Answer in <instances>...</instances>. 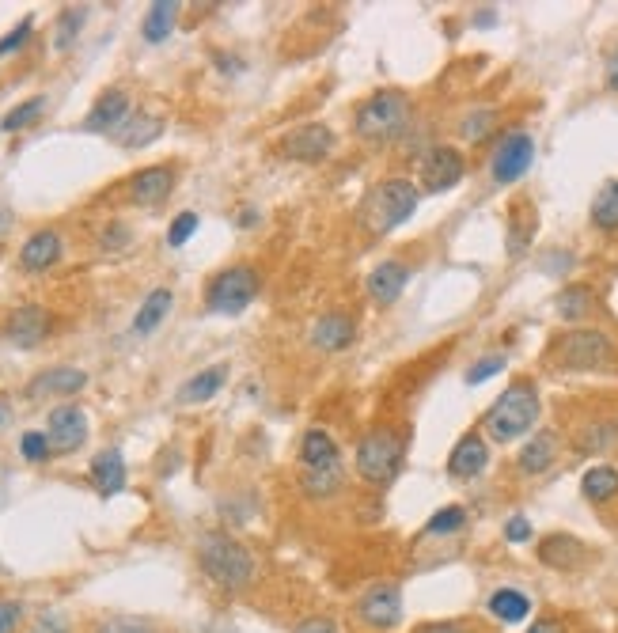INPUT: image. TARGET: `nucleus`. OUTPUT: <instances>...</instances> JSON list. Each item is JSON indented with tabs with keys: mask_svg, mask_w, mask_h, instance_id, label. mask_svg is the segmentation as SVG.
<instances>
[{
	"mask_svg": "<svg viewBox=\"0 0 618 633\" xmlns=\"http://www.w3.org/2000/svg\"><path fill=\"white\" fill-rule=\"evenodd\" d=\"M198 561H201V569L217 580L220 588H228V592L247 588L251 577H255V558H251V550L243 543H236L232 535H224V531H209V535L201 539Z\"/></svg>",
	"mask_w": 618,
	"mask_h": 633,
	"instance_id": "obj_1",
	"label": "nucleus"
},
{
	"mask_svg": "<svg viewBox=\"0 0 618 633\" xmlns=\"http://www.w3.org/2000/svg\"><path fill=\"white\" fill-rule=\"evenodd\" d=\"M418 209V186L410 179H383L380 186H372V194L361 205V224L376 236L395 232L399 224L414 217Z\"/></svg>",
	"mask_w": 618,
	"mask_h": 633,
	"instance_id": "obj_2",
	"label": "nucleus"
},
{
	"mask_svg": "<svg viewBox=\"0 0 618 633\" xmlns=\"http://www.w3.org/2000/svg\"><path fill=\"white\" fill-rule=\"evenodd\" d=\"M539 421V391L531 383H512L505 395L486 410V433L497 444H509L516 436L531 433V425Z\"/></svg>",
	"mask_w": 618,
	"mask_h": 633,
	"instance_id": "obj_3",
	"label": "nucleus"
},
{
	"mask_svg": "<svg viewBox=\"0 0 618 633\" xmlns=\"http://www.w3.org/2000/svg\"><path fill=\"white\" fill-rule=\"evenodd\" d=\"M402 455H406V440L395 429H372V433L361 436L353 463H357V474L368 486H383L399 474Z\"/></svg>",
	"mask_w": 618,
	"mask_h": 633,
	"instance_id": "obj_4",
	"label": "nucleus"
},
{
	"mask_svg": "<svg viewBox=\"0 0 618 633\" xmlns=\"http://www.w3.org/2000/svg\"><path fill=\"white\" fill-rule=\"evenodd\" d=\"M406 118H410V103H406L402 91L395 88L376 91V95L357 110V133H361L364 141H387V137H395V133L406 126Z\"/></svg>",
	"mask_w": 618,
	"mask_h": 633,
	"instance_id": "obj_5",
	"label": "nucleus"
},
{
	"mask_svg": "<svg viewBox=\"0 0 618 633\" xmlns=\"http://www.w3.org/2000/svg\"><path fill=\"white\" fill-rule=\"evenodd\" d=\"M615 345L603 330H569L554 342V364H562L569 372H596L611 361Z\"/></svg>",
	"mask_w": 618,
	"mask_h": 633,
	"instance_id": "obj_6",
	"label": "nucleus"
},
{
	"mask_svg": "<svg viewBox=\"0 0 618 633\" xmlns=\"http://www.w3.org/2000/svg\"><path fill=\"white\" fill-rule=\"evenodd\" d=\"M258 296V273L251 266H232V270L217 273L209 281L205 292V304L217 315H239V311L251 308V300Z\"/></svg>",
	"mask_w": 618,
	"mask_h": 633,
	"instance_id": "obj_7",
	"label": "nucleus"
},
{
	"mask_svg": "<svg viewBox=\"0 0 618 633\" xmlns=\"http://www.w3.org/2000/svg\"><path fill=\"white\" fill-rule=\"evenodd\" d=\"M531 163H535V141H531V133L512 129L509 137L497 145V152H493L490 175H493V182L512 186V182H520L524 175H528Z\"/></svg>",
	"mask_w": 618,
	"mask_h": 633,
	"instance_id": "obj_8",
	"label": "nucleus"
},
{
	"mask_svg": "<svg viewBox=\"0 0 618 633\" xmlns=\"http://www.w3.org/2000/svg\"><path fill=\"white\" fill-rule=\"evenodd\" d=\"M463 171H467V160H463V152L452 145H437L433 152L421 156V186H425L429 194H444V190L459 186V182H463Z\"/></svg>",
	"mask_w": 618,
	"mask_h": 633,
	"instance_id": "obj_9",
	"label": "nucleus"
},
{
	"mask_svg": "<svg viewBox=\"0 0 618 633\" xmlns=\"http://www.w3.org/2000/svg\"><path fill=\"white\" fill-rule=\"evenodd\" d=\"M357 615L368 630H395L402 622V592L399 584H372L357 603Z\"/></svg>",
	"mask_w": 618,
	"mask_h": 633,
	"instance_id": "obj_10",
	"label": "nucleus"
},
{
	"mask_svg": "<svg viewBox=\"0 0 618 633\" xmlns=\"http://www.w3.org/2000/svg\"><path fill=\"white\" fill-rule=\"evenodd\" d=\"M50 448L54 452H76L80 444H84V436H88V417L80 406H57L54 414H50Z\"/></svg>",
	"mask_w": 618,
	"mask_h": 633,
	"instance_id": "obj_11",
	"label": "nucleus"
},
{
	"mask_svg": "<svg viewBox=\"0 0 618 633\" xmlns=\"http://www.w3.org/2000/svg\"><path fill=\"white\" fill-rule=\"evenodd\" d=\"M334 148V133L327 126H300L285 137V156L296 163H319Z\"/></svg>",
	"mask_w": 618,
	"mask_h": 633,
	"instance_id": "obj_12",
	"label": "nucleus"
},
{
	"mask_svg": "<svg viewBox=\"0 0 618 633\" xmlns=\"http://www.w3.org/2000/svg\"><path fill=\"white\" fill-rule=\"evenodd\" d=\"M353 342H357V323L349 319L346 311H327L311 330V345L323 349V353H342Z\"/></svg>",
	"mask_w": 618,
	"mask_h": 633,
	"instance_id": "obj_13",
	"label": "nucleus"
},
{
	"mask_svg": "<svg viewBox=\"0 0 618 633\" xmlns=\"http://www.w3.org/2000/svg\"><path fill=\"white\" fill-rule=\"evenodd\" d=\"M486 467H490V448L478 433H467L448 455V474L452 478H478Z\"/></svg>",
	"mask_w": 618,
	"mask_h": 633,
	"instance_id": "obj_14",
	"label": "nucleus"
},
{
	"mask_svg": "<svg viewBox=\"0 0 618 633\" xmlns=\"http://www.w3.org/2000/svg\"><path fill=\"white\" fill-rule=\"evenodd\" d=\"M406 285H410V270L402 266V262H395V258H387V262H380L376 270L368 273V296L376 300V304H395L402 292H406Z\"/></svg>",
	"mask_w": 618,
	"mask_h": 633,
	"instance_id": "obj_15",
	"label": "nucleus"
},
{
	"mask_svg": "<svg viewBox=\"0 0 618 633\" xmlns=\"http://www.w3.org/2000/svg\"><path fill=\"white\" fill-rule=\"evenodd\" d=\"M129 114V95L118 88L103 91L99 99H95V107H91V114L84 118V129L88 133H107V129H122V122H126Z\"/></svg>",
	"mask_w": 618,
	"mask_h": 633,
	"instance_id": "obj_16",
	"label": "nucleus"
},
{
	"mask_svg": "<svg viewBox=\"0 0 618 633\" xmlns=\"http://www.w3.org/2000/svg\"><path fill=\"white\" fill-rule=\"evenodd\" d=\"M50 330V311L42 308H16L8 319V342L19 349H35Z\"/></svg>",
	"mask_w": 618,
	"mask_h": 633,
	"instance_id": "obj_17",
	"label": "nucleus"
},
{
	"mask_svg": "<svg viewBox=\"0 0 618 633\" xmlns=\"http://www.w3.org/2000/svg\"><path fill=\"white\" fill-rule=\"evenodd\" d=\"M175 186V171L171 167H145L129 179V194L137 205H160Z\"/></svg>",
	"mask_w": 618,
	"mask_h": 633,
	"instance_id": "obj_18",
	"label": "nucleus"
},
{
	"mask_svg": "<svg viewBox=\"0 0 618 633\" xmlns=\"http://www.w3.org/2000/svg\"><path fill=\"white\" fill-rule=\"evenodd\" d=\"M57 258H61V236H57L54 228H42V232H35L19 247V262H23V270L31 273L50 270Z\"/></svg>",
	"mask_w": 618,
	"mask_h": 633,
	"instance_id": "obj_19",
	"label": "nucleus"
},
{
	"mask_svg": "<svg viewBox=\"0 0 618 633\" xmlns=\"http://www.w3.org/2000/svg\"><path fill=\"white\" fill-rule=\"evenodd\" d=\"M91 482H95V489L103 497H114V493L126 489V459H122L118 448H107V452H99L91 459Z\"/></svg>",
	"mask_w": 618,
	"mask_h": 633,
	"instance_id": "obj_20",
	"label": "nucleus"
},
{
	"mask_svg": "<svg viewBox=\"0 0 618 633\" xmlns=\"http://www.w3.org/2000/svg\"><path fill=\"white\" fill-rule=\"evenodd\" d=\"M554 455H558V436L554 433H535L520 448V459H516V467L524 474H543L550 463H554Z\"/></svg>",
	"mask_w": 618,
	"mask_h": 633,
	"instance_id": "obj_21",
	"label": "nucleus"
},
{
	"mask_svg": "<svg viewBox=\"0 0 618 633\" xmlns=\"http://www.w3.org/2000/svg\"><path fill=\"white\" fill-rule=\"evenodd\" d=\"M84 383H88V376L80 368H50L27 391L31 395H76V391H84Z\"/></svg>",
	"mask_w": 618,
	"mask_h": 633,
	"instance_id": "obj_22",
	"label": "nucleus"
},
{
	"mask_svg": "<svg viewBox=\"0 0 618 633\" xmlns=\"http://www.w3.org/2000/svg\"><path fill=\"white\" fill-rule=\"evenodd\" d=\"M584 558V546L573 535H546L539 543V561L550 569H573Z\"/></svg>",
	"mask_w": 618,
	"mask_h": 633,
	"instance_id": "obj_23",
	"label": "nucleus"
},
{
	"mask_svg": "<svg viewBox=\"0 0 618 633\" xmlns=\"http://www.w3.org/2000/svg\"><path fill=\"white\" fill-rule=\"evenodd\" d=\"M490 615L505 626H516L531 615V599L520 592V588H497L490 596Z\"/></svg>",
	"mask_w": 618,
	"mask_h": 633,
	"instance_id": "obj_24",
	"label": "nucleus"
},
{
	"mask_svg": "<svg viewBox=\"0 0 618 633\" xmlns=\"http://www.w3.org/2000/svg\"><path fill=\"white\" fill-rule=\"evenodd\" d=\"M300 459L308 467H330V463H342V452H338V444L327 429H308L304 444H300Z\"/></svg>",
	"mask_w": 618,
	"mask_h": 633,
	"instance_id": "obj_25",
	"label": "nucleus"
},
{
	"mask_svg": "<svg viewBox=\"0 0 618 633\" xmlns=\"http://www.w3.org/2000/svg\"><path fill=\"white\" fill-rule=\"evenodd\" d=\"M171 304H175L171 289H152L148 292V300L141 304V311H137V319H133V330H137V334H152L156 326L164 323V315L171 311Z\"/></svg>",
	"mask_w": 618,
	"mask_h": 633,
	"instance_id": "obj_26",
	"label": "nucleus"
},
{
	"mask_svg": "<svg viewBox=\"0 0 618 633\" xmlns=\"http://www.w3.org/2000/svg\"><path fill=\"white\" fill-rule=\"evenodd\" d=\"M224 376H228V364H213V368L198 372V376L179 391V402H209V398L224 387Z\"/></svg>",
	"mask_w": 618,
	"mask_h": 633,
	"instance_id": "obj_27",
	"label": "nucleus"
},
{
	"mask_svg": "<svg viewBox=\"0 0 618 633\" xmlns=\"http://www.w3.org/2000/svg\"><path fill=\"white\" fill-rule=\"evenodd\" d=\"M175 16H179V4L175 0H156L152 8H148L145 23H141V35L148 42H164L171 31H175Z\"/></svg>",
	"mask_w": 618,
	"mask_h": 633,
	"instance_id": "obj_28",
	"label": "nucleus"
},
{
	"mask_svg": "<svg viewBox=\"0 0 618 633\" xmlns=\"http://www.w3.org/2000/svg\"><path fill=\"white\" fill-rule=\"evenodd\" d=\"M581 493L592 505H603L618 493V471L615 467H588L581 478Z\"/></svg>",
	"mask_w": 618,
	"mask_h": 633,
	"instance_id": "obj_29",
	"label": "nucleus"
},
{
	"mask_svg": "<svg viewBox=\"0 0 618 633\" xmlns=\"http://www.w3.org/2000/svg\"><path fill=\"white\" fill-rule=\"evenodd\" d=\"M342 486V463H330V467H308L304 471V493L315 497V501H323L330 493H338Z\"/></svg>",
	"mask_w": 618,
	"mask_h": 633,
	"instance_id": "obj_30",
	"label": "nucleus"
},
{
	"mask_svg": "<svg viewBox=\"0 0 618 633\" xmlns=\"http://www.w3.org/2000/svg\"><path fill=\"white\" fill-rule=\"evenodd\" d=\"M592 224L600 232H618V179L607 182L592 201Z\"/></svg>",
	"mask_w": 618,
	"mask_h": 633,
	"instance_id": "obj_31",
	"label": "nucleus"
},
{
	"mask_svg": "<svg viewBox=\"0 0 618 633\" xmlns=\"http://www.w3.org/2000/svg\"><path fill=\"white\" fill-rule=\"evenodd\" d=\"M531 236H535V213H531V205H516V209H512V228H509L512 258H520V254L528 251Z\"/></svg>",
	"mask_w": 618,
	"mask_h": 633,
	"instance_id": "obj_32",
	"label": "nucleus"
},
{
	"mask_svg": "<svg viewBox=\"0 0 618 633\" xmlns=\"http://www.w3.org/2000/svg\"><path fill=\"white\" fill-rule=\"evenodd\" d=\"M164 133V122L160 118H152V114H141V118H133L129 126H122V145L126 148H145V145H152L156 137Z\"/></svg>",
	"mask_w": 618,
	"mask_h": 633,
	"instance_id": "obj_33",
	"label": "nucleus"
},
{
	"mask_svg": "<svg viewBox=\"0 0 618 633\" xmlns=\"http://www.w3.org/2000/svg\"><path fill=\"white\" fill-rule=\"evenodd\" d=\"M588 311H592V292L581 289V285H569V289L558 296V315L569 319V323H573V319H584Z\"/></svg>",
	"mask_w": 618,
	"mask_h": 633,
	"instance_id": "obj_34",
	"label": "nucleus"
},
{
	"mask_svg": "<svg viewBox=\"0 0 618 633\" xmlns=\"http://www.w3.org/2000/svg\"><path fill=\"white\" fill-rule=\"evenodd\" d=\"M463 527H467V512L459 505H448V508H440L437 516H429L425 535H455V531H463Z\"/></svg>",
	"mask_w": 618,
	"mask_h": 633,
	"instance_id": "obj_35",
	"label": "nucleus"
},
{
	"mask_svg": "<svg viewBox=\"0 0 618 633\" xmlns=\"http://www.w3.org/2000/svg\"><path fill=\"white\" fill-rule=\"evenodd\" d=\"M84 16H88V8H65V12H61L57 35H54L57 50H69V46H73V38L80 35V27H84Z\"/></svg>",
	"mask_w": 618,
	"mask_h": 633,
	"instance_id": "obj_36",
	"label": "nucleus"
},
{
	"mask_svg": "<svg viewBox=\"0 0 618 633\" xmlns=\"http://www.w3.org/2000/svg\"><path fill=\"white\" fill-rule=\"evenodd\" d=\"M42 107H46V99H42V95H35V99H27L23 107H16V110H8V114H4V122H0V129L16 133V129L31 126V122H35L38 114H42Z\"/></svg>",
	"mask_w": 618,
	"mask_h": 633,
	"instance_id": "obj_37",
	"label": "nucleus"
},
{
	"mask_svg": "<svg viewBox=\"0 0 618 633\" xmlns=\"http://www.w3.org/2000/svg\"><path fill=\"white\" fill-rule=\"evenodd\" d=\"M198 224H201L198 213H190V209H186V213H179V217L171 220V228H167V247H182L186 239L198 232Z\"/></svg>",
	"mask_w": 618,
	"mask_h": 633,
	"instance_id": "obj_38",
	"label": "nucleus"
},
{
	"mask_svg": "<svg viewBox=\"0 0 618 633\" xmlns=\"http://www.w3.org/2000/svg\"><path fill=\"white\" fill-rule=\"evenodd\" d=\"M497 372H505V357H501V353H493V357H482L478 364H471V372H467V383H471V387H478V383L493 380Z\"/></svg>",
	"mask_w": 618,
	"mask_h": 633,
	"instance_id": "obj_39",
	"label": "nucleus"
},
{
	"mask_svg": "<svg viewBox=\"0 0 618 633\" xmlns=\"http://www.w3.org/2000/svg\"><path fill=\"white\" fill-rule=\"evenodd\" d=\"M19 452H23V459H31V463H42V459L50 455V436L46 433H23L19 436Z\"/></svg>",
	"mask_w": 618,
	"mask_h": 633,
	"instance_id": "obj_40",
	"label": "nucleus"
},
{
	"mask_svg": "<svg viewBox=\"0 0 618 633\" xmlns=\"http://www.w3.org/2000/svg\"><path fill=\"white\" fill-rule=\"evenodd\" d=\"M611 440H615V425H592V429H584V440H577V448L581 452H603Z\"/></svg>",
	"mask_w": 618,
	"mask_h": 633,
	"instance_id": "obj_41",
	"label": "nucleus"
},
{
	"mask_svg": "<svg viewBox=\"0 0 618 633\" xmlns=\"http://www.w3.org/2000/svg\"><path fill=\"white\" fill-rule=\"evenodd\" d=\"M31 27H35V19L27 16V19H23V23L16 27V31H8V35L0 38V57H4V54H16L19 46H23L27 38H31Z\"/></svg>",
	"mask_w": 618,
	"mask_h": 633,
	"instance_id": "obj_42",
	"label": "nucleus"
},
{
	"mask_svg": "<svg viewBox=\"0 0 618 633\" xmlns=\"http://www.w3.org/2000/svg\"><path fill=\"white\" fill-rule=\"evenodd\" d=\"M490 126H493V114L490 110H478V114H471V118L463 122V137H467V141H482Z\"/></svg>",
	"mask_w": 618,
	"mask_h": 633,
	"instance_id": "obj_43",
	"label": "nucleus"
},
{
	"mask_svg": "<svg viewBox=\"0 0 618 633\" xmlns=\"http://www.w3.org/2000/svg\"><path fill=\"white\" fill-rule=\"evenodd\" d=\"M19 618H23V607L16 599H0V633H16Z\"/></svg>",
	"mask_w": 618,
	"mask_h": 633,
	"instance_id": "obj_44",
	"label": "nucleus"
},
{
	"mask_svg": "<svg viewBox=\"0 0 618 633\" xmlns=\"http://www.w3.org/2000/svg\"><path fill=\"white\" fill-rule=\"evenodd\" d=\"M410 633H467V626L455 622V618H440V622H421Z\"/></svg>",
	"mask_w": 618,
	"mask_h": 633,
	"instance_id": "obj_45",
	"label": "nucleus"
},
{
	"mask_svg": "<svg viewBox=\"0 0 618 633\" xmlns=\"http://www.w3.org/2000/svg\"><path fill=\"white\" fill-rule=\"evenodd\" d=\"M95 633H152L145 622H133V618H114V622H103Z\"/></svg>",
	"mask_w": 618,
	"mask_h": 633,
	"instance_id": "obj_46",
	"label": "nucleus"
},
{
	"mask_svg": "<svg viewBox=\"0 0 618 633\" xmlns=\"http://www.w3.org/2000/svg\"><path fill=\"white\" fill-rule=\"evenodd\" d=\"M505 539H509V543H528V539H531L528 516H512L509 524H505Z\"/></svg>",
	"mask_w": 618,
	"mask_h": 633,
	"instance_id": "obj_47",
	"label": "nucleus"
},
{
	"mask_svg": "<svg viewBox=\"0 0 618 633\" xmlns=\"http://www.w3.org/2000/svg\"><path fill=\"white\" fill-rule=\"evenodd\" d=\"M292 633H338V626H334V618H304V622H296V630Z\"/></svg>",
	"mask_w": 618,
	"mask_h": 633,
	"instance_id": "obj_48",
	"label": "nucleus"
},
{
	"mask_svg": "<svg viewBox=\"0 0 618 633\" xmlns=\"http://www.w3.org/2000/svg\"><path fill=\"white\" fill-rule=\"evenodd\" d=\"M35 633H69V626H65V618L61 615H46L35 626Z\"/></svg>",
	"mask_w": 618,
	"mask_h": 633,
	"instance_id": "obj_49",
	"label": "nucleus"
},
{
	"mask_svg": "<svg viewBox=\"0 0 618 633\" xmlns=\"http://www.w3.org/2000/svg\"><path fill=\"white\" fill-rule=\"evenodd\" d=\"M129 239V232L122 228V224H114V228H107V236H103V247H122Z\"/></svg>",
	"mask_w": 618,
	"mask_h": 633,
	"instance_id": "obj_50",
	"label": "nucleus"
},
{
	"mask_svg": "<svg viewBox=\"0 0 618 633\" xmlns=\"http://www.w3.org/2000/svg\"><path fill=\"white\" fill-rule=\"evenodd\" d=\"M528 633H565V626L558 622V618H539Z\"/></svg>",
	"mask_w": 618,
	"mask_h": 633,
	"instance_id": "obj_51",
	"label": "nucleus"
},
{
	"mask_svg": "<svg viewBox=\"0 0 618 633\" xmlns=\"http://www.w3.org/2000/svg\"><path fill=\"white\" fill-rule=\"evenodd\" d=\"M607 84H611V91H618V50L607 57Z\"/></svg>",
	"mask_w": 618,
	"mask_h": 633,
	"instance_id": "obj_52",
	"label": "nucleus"
},
{
	"mask_svg": "<svg viewBox=\"0 0 618 633\" xmlns=\"http://www.w3.org/2000/svg\"><path fill=\"white\" fill-rule=\"evenodd\" d=\"M255 220H258V209H251V205H247V209L239 213V228H255Z\"/></svg>",
	"mask_w": 618,
	"mask_h": 633,
	"instance_id": "obj_53",
	"label": "nucleus"
},
{
	"mask_svg": "<svg viewBox=\"0 0 618 633\" xmlns=\"http://www.w3.org/2000/svg\"><path fill=\"white\" fill-rule=\"evenodd\" d=\"M0 421H4V406H0Z\"/></svg>",
	"mask_w": 618,
	"mask_h": 633,
	"instance_id": "obj_54",
	"label": "nucleus"
}]
</instances>
